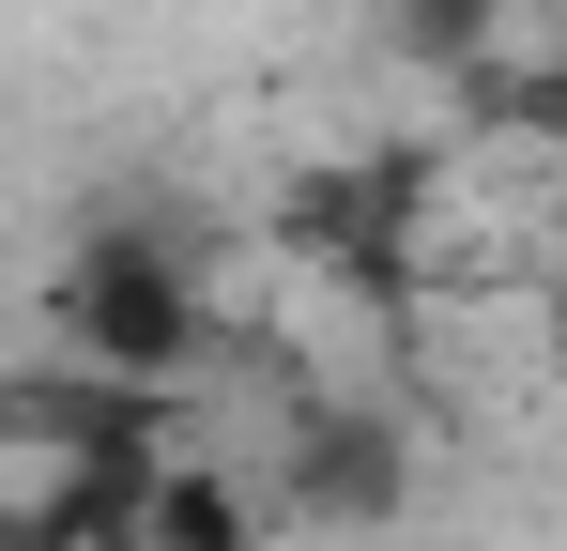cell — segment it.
<instances>
[{
    "mask_svg": "<svg viewBox=\"0 0 567 551\" xmlns=\"http://www.w3.org/2000/svg\"><path fill=\"white\" fill-rule=\"evenodd\" d=\"M47 322H62V367H107V383H138V398H185L199 353H215V291L169 230H138V215H93L62 276H47Z\"/></svg>",
    "mask_w": 567,
    "mask_h": 551,
    "instance_id": "1",
    "label": "cell"
},
{
    "mask_svg": "<svg viewBox=\"0 0 567 551\" xmlns=\"http://www.w3.org/2000/svg\"><path fill=\"white\" fill-rule=\"evenodd\" d=\"M414 215H430V154H353V169H307L277 199V246L399 322L414 306Z\"/></svg>",
    "mask_w": 567,
    "mask_h": 551,
    "instance_id": "2",
    "label": "cell"
},
{
    "mask_svg": "<svg viewBox=\"0 0 567 551\" xmlns=\"http://www.w3.org/2000/svg\"><path fill=\"white\" fill-rule=\"evenodd\" d=\"M261 506L307 521V537H383V521L414 506V445H399V414H383V398H307V414L277 429Z\"/></svg>",
    "mask_w": 567,
    "mask_h": 551,
    "instance_id": "3",
    "label": "cell"
},
{
    "mask_svg": "<svg viewBox=\"0 0 567 551\" xmlns=\"http://www.w3.org/2000/svg\"><path fill=\"white\" fill-rule=\"evenodd\" d=\"M185 398H138L107 367H16L0 383V445H47V459H169Z\"/></svg>",
    "mask_w": 567,
    "mask_h": 551,
    "instance_id": "4",
    "label": "cell"
},
{
    "mask_svg": "<svg viewBox=\"0 0 567 551\" xmlns=\"http://www.w3.org/2000/svg\"><path fill=\"white\" fill-rule=\"evenodd\" d=\"M154 521V459H62L31 506H0V551H138Z\"/></svg>",
    "mask_w": 567,
    "mask_h": 551,
    "instance_id": "5",
    "label": "cell"
},
{
    "mask_svg": "<svg viewBox=\"0 0 567 551\" xmlns=\"http://www.w3.org/2000/svg\"><path fill=\"white\" fill-rule=\"evenodd\" d=\"M138 551H261V490L215 475V459H154V521Z\"/></svg>",
    "mask_w": 567,
    "mask_h": 551,
    "instance_id": "6",
    "label": "cell"
},
{
    "mask_svg": "<svg viewBox=\"0 0 567 551\" xmlns=\"http://www.w3.org/2000/svg\"><path fill=\"white\" fill-rule=\"evenodd\" d=\"M461 123H491V138H567V62H537V77H522V62L491 46V62L461 77Z\"/></svg>",
    "mask_w": 567,
    "mask_h": 551,
    "instance_id": "7",
    "label": "cell"
},
{
    "mask_svg": "<svg viewBox=\"0 0 567 551\" xmlns=\"http://www.w3.org/2000/svg\"><path fill=\"white\" fill-rule=\"evenodd\" d=\"M383 15H399V46L445 62V77H475V62L506 46V0H383Z\"/></svg>",
    "mask_w": 567,
    "mask_h": 551,
    "instance_id": "8",
    "label": "cell"
}]
</instances>
